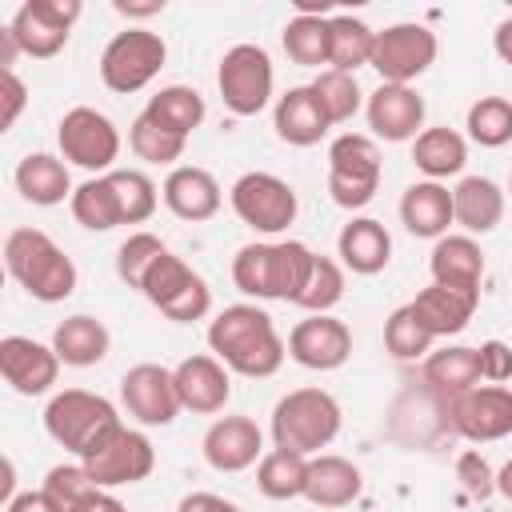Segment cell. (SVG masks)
Here are the masks:
<instances>
[{
  "mask_svg": "<svg viewBox=\"0 0 512 512\" xmlns=\"http://www.w3.org/2000/svg\"><path fill=\"white\" fill-rule=\"evenodd\" d=\"M424 384L440 404H452L456 396H464L480 384V352L468 344L428 352L424 356Z\"/></svg>",
  "mask_w": 512,
  "mask_h": 512,
  "instance_id": "27",
  "label": "cell"
},
{
  "mask_svg": "<svg viewBox=\"0 0 512 512\" xmlns=\"http://www.w3.org/2000/svg\"><path fill=\"white\" fill-rule=\"evenodd\" d=\"M432 332L424 328V320L416 316L412 304H400L388 320H384V348L396 356V360H420L432 352Z\"/></svg>",
  "mask_w": 512,
  "mask_h": 512,
  "instance_id": "41",
  "label": "cell"
},
{
  "mask_svg": "<svg viewBox=\"0 0 512 512\" xmlns=\"http://www.w3.org/2000/svg\"><path fill=\"white\" fill-rule=\"evenodd\" d=\"M0 376L20 396H44L60 376V356L52 344L32 336H4L0 340Z\"/></svg>",
  "mask_w": 512,
  "mask_h": 512,
  "instance_id": "19",
  "label": "cell"
},
{
  "mask_svg": "<svg viewBox=\"0 0 512 512\" xmlns=\"http://www.w3.org/2000/svg\"><path fill=\"white\" fill-rule=\"evenodd\" d=\"M204 460L216 472H244L264 456V436L252 416H220L204 432Z\"/></svg>",
  "mask_w": 512,
  "mask_h": 512,
  "instance_id": "21",
  "label": "cell"
},
{
  "mask_svg": "<svg viewBox=\"0 0 512 512\" xmlns=\"http://www.w3.org/2000/svg\"><path fill=\"white\" fill-rule=\"evenodd\" d=\"M140 292H144L168 320H176V324L204 320L208 308H212V288L204 284V276L192 272V268H188L180 256H172V252H164V256L148 268Z\"/></svg>",
  "mask_w": 512,
  "mask_h": 512,
  "instance_id": "9",
  "label": "cell"
},
{
  "mask_svg": "<svg viewBox=\"0 0 512 512\" xmlns=\"http://www.w3.org/2000/svg\"><path fill=\"white\" fill-rule=\"evenodd\" d=\"M372 136L388 144L416 140L424 132V96L412 84H380L364 104Z\"/></svg>",
  "mask_w": 512,
  "mask_h": 512,
  "instance_id": "18",
  "label": "cell"
},
{
  "mask_svg": "<svg viewBox=\"0 0 512 512\" xmlns=\"http://www.w3.org/2000/svg\"><path fill=\"white\" fill-rule=\"evenodd\" d=\"M68 208H72L76 224H84L88 232H108V228L124 224V216H120V200H116V188H112L108 172L84 180V184L72 192Z\"/></svg>",
  "mask_w": 512,
  "mask_h": 512,
  "instance_id": "37",
  "label": "cell"
},
{
  "mask_svg": "<svg viewBox=\"0 0 512 512\" xmlns=\"http://www.w3.org/2000/svg\"><path fill=\"white\" fill-rule=\"evenodd\" d=\"M416 308V316L424 320V328L432 336H456L468 328L476 304H480V292H468V288H448V284H428L416 292V300H408Z\"/></svg>",
  "mask_w": 512,
  "mask_h": 512,
  "instance_id": "28",
  "label": "cell"
},
{
  "mask_svg": "<svg viewBox=\"0 0 512 512\" xmlns=\"http://www.w3.org/2000/svg\"><path fill=\"white\" fill-rule=\"evenodd\" d=\"M184 136H176V132H168V128H160V124H152L144 112L128 124V148L136 152V160H144V164H176L180 156H184Z\"/></svg>",
  "mask_w": 512,
  "mask_h": 512,
  "instance_id": "43",
  "label": "cell"
},
{
  "mask_svg": "<svg viewBox=\"0 0 512 512\" xmlns=\"http://www.w3.org/2000/svg\"><path fill=\"white\" fill-rule=\"evenodd\" d=\"M84 512H128V508H124V504H120L112 492H96V500H92Z\"/></svg>",
  "mask_w": 512,
  "mask_h": 512,
  "instance_id": "55",
  "label": "cell"
},
{
  "mask_svg": "<svg viewBox=\"0 0 512 512\" xmlns=\"http://www.w3.org/2000/svg\"><path fill=\"white\" fill-rule=\"evenodd\" d=\"M468 136L480 144V148H500L512 140V100L504 96H480L472 108H468V120H464Z\"/></svg>",
  "mask_w": 512,
  "mask_h": 512,
  "instance_id": "42",
  "label": "cell"
},
{
  "mask_svg": "<svg viewBox=\"0 0 512 512\" xmlns=\"http://www.w3.org/2000/svg\"><path fill=\"white\" fill-rule=\"evenodd\" d=\"M272 124H276V136H280L284 144H292V148H312V144H320V140L328 136V128H332L328 116H324V108H320V100H316V92H312V84L288 88V92L276 100Z\"/></svg>",
  "mask_w": 512,
  "mask_h": 512,
  "instance_id": "23",
  "label": "cell"
},
{
  "mask_svg": "<svg viewBox=\"0 0 512 512\" xmlns=\"http://www.w3.org/2000/svg\"><path fill=\"white\" fill-rule=\"evenodd\" d=\"M372 48H376V32L348 12L328 16V68L336 72H352L360 64H372Z\"/></svg>",
  "mask_w": 512,
  "mask_h": 512,
  "instance_id": "33",
  "label": "cell"
},
{
  "mask_svg": "<svg viewBox=\"0 0 512 512\" xmlns=\"http://www.w3.org/2000/svg\"><path fill=\"white\" fill-rule=\"evenodd\" d=\"M120 400L128 408L132 420L148 424V428H164L176 420V412L184 408L180 404V392H176V376L172 368H160V364H136L124 372L120 380Z\"/></svg>",
  "mask_w": 512,
  "mask_h": 512,
  "instance_id": "16",
  "label": "cell"
},
{
  "mask_svg": "<svg viewBox=\"0 0 512 512\" xmlns=\"http://www.w3.org/2000/svg\"><path fill=\"white\" fill-rule=\"evenodd\" d=\"M428 268H432V284L480 292L484 252H480V244L472 236H440L436 248H432V256H428Z\"/></svg>",
  "mask_w": 512,
  "mask_h": 512,
  "instance_id": "31",
  "label": "cell"
},
{
  "mask_svg": "<svg viewBox=\"0 0 512 512\" xmlns=\"http://www.w3.org/2000/svg\"><path fill=\"white\" fill-rule=\"evenodd\" d=\"M272 84H276V72L260 44H232L220 56L216 88H220V100L228 112H236V116L264 112L272 100Z\"/></svg>",
  "mask_w": 512,
  "mask_h": 512,
  "instance_id": "8",
  "label": "cell"
},
{
  "mask_svg": "<svg viewBox=\"0 0 512 512\" xmlns=\"http://www.w3.org/2000/svg\"><path fill=\"white\" fill-rule=\"evenodd\" d=\"M40 492L56 504V512H84L96 500V492H104V488L88 476L84 464H56V468H48Z\"/></svg>",
  "mask_w": 512,
  "mask_h": 512,
  "instance_id": "39",
  "label": "cell"
},
{
  "mask_svg": "<svg viewBox=\"0 0 512 512\" xmlns=\"http://www.w3.org/2000/svg\"><path fill=\"white\" fill-rule=\"evenodd\" d=\"M24 104H28L24 80H20L12 68H4V72H0V132H8V128L16 124V116L24 112Z\"/></svg>",
  "mask_w": 512,
  "mask_h": 512,
  "instance_id": "48",
  "label": "cell"
},
{
  "mask_svg": "<svg viewBox=\"0 0 512 512\" xmlns=\"http://www.w3.org/2000/svg\"><path fill=\"white\" fill-rule=\"evenodd\" d=\"M108 328L96 320V316H68L64 324H56L52 332V348L60 356V364H72V368H88V364H100L108 356Z\"/></svg>",
  "mask_w": 512,
  "mask_h": 512,
  "instance_id": "32",
  "label": "cell"
},
{
  "mask_svg": "<svg viewBox=\"0 0 512 512\" xmlns=\"http://www.w3.org/2000/svg\"><path fill=\"white\" fill-rule=\"evenodd\" d=\"M164 60H168V44H164L160 32L124 28L100 52V80L112 92H140L156 80Z\"/></svg>",
  "mask_w": 512,
  "mask_h": 512,
  "instance_id": "7",
  "label": "cell"
},
{
  "mask_svg": "<svg viewBox=\"0 0 512 512\" xmlns=\"http://www.w3.org/2000/svg\"><path fill=\"white\" fill-rule=\"evenodd\" d=\"M284 52L292 64H304V68L328 64V16L324 12H296L284 24Z\"/></svg>",
  "mask_w": 512,
  "mask_h": 512,
  "instance_id": "38",
  "label": "cell"
},
{
  "mask_svg": "<svg viewBox=\"0 0 512 512\" xmlns=\"http://www.w3.org/2000/svg\"><path fill=\"white\" fill-rule=\"evenodd\" d=\"M56 144H60V156L84 172H112L116 156H120V132L116 124L88 108V104H76L60 116V128H56Z\"/></svg>",
  "mask_w": 512,
  "mask_h": 512,
  "instance_id": "10",
  "label": "cell"
},
{
  "mask_svg": "<svg viewBox=\"0 0 512 512\" xmlns=\"http://www.w3.org/2000/svg\"><path fill=\"white\" fill-rule=\"evenodd\" d=\"M164 204L172 216L180 220H212L220 212V184L208 168H196V164H180L168 172L164 188H160Z\"/></svg>",
  "mask_w": 512,
  "mask_h": 512,
  "instance_id": "22",
  "label": "cell"
},
{
  "mask_svg": "<svg viewBox=\"0 0 512 512\" xmlns=\"http://www.w3.org/2000/svg\"><path fill=\"white\" fill-rule=\"evenodd\" d=\"M452 216L464 236H484L504 220V192L488 176H464L452 188Z\"/></svg>",
  "mask_w": 512,
  "mask_h": 512,
  "instance_id": "29",
  "label": "cell"
},
{
  "mask_svg": "<svg viewBox=\"0 0 512 512\" xmlns=\"http://www.w3.org/2000/svg\"><path fill=\"white\" fill-rule=\"evenodd\" d=\"M144 116L152 124H160V128H168V132L188 140L200 128V120H204V96L196 88H188V84H168L156 96H148Z\"/></svg>",
  "mask_w": 512,
  "mask_h": 512,
  "instance_id": "35",
  "label": "cell"
},
{
  "mask_svg": "<svg viewBox=\"0 0 512 512\" xmlns=\"http://www.w3.org/2000/svg\"><path fill=\"white\" fill-rule=\"evenodd\" d=\"M88 476L100 484V488H120V484H136L144 480L152 468H156V448L144 432L120 424L116 432H108L84 460Z\"/></svg>",
  "mask_w": 512,
  "mask_h": 512,
  "instance_id": "13",
  "label": "cell"
},
{
  "mask_svg": "<svg viewBox=\"0 0 512 512\" xmlns=\"http://www.w3.org/2000/svg\"><path fill=\"white\" fill-rule=\"evenodd\" d=\"M108 180H112V188H116L124 224H144V220L156 212V184H152L144 172H136V168H112Z\"/></svg>",
  "mask_w": 512,
  "mask_h": 512,
  "instance_id": "45",
  "label": "cell"
},
{
  "mask_svg": "<svg viewBox=\"0 0 512 512\" xmlns=\"http://www.w3.org/2000/svg\"><path fill=\"white\" fill-rule=\"evenodd\" d=\"M120 16H156V12H164V0H152V4H128V0H116L112 4Z\"/></svg>",
  "mask_w": 512,
  "mask_h": 512,
  "instance_id": "53",
  "label": "cell"
},
{
  "mask_svg": "<svg viewBox=\"0 0 512 512\" xmlns=\"http://www.w3.org/2000/svg\"><path fill=\"white\" fill-rule=\"evenodd\" d=\"M400 220L420 240L448 236V224H456V216H452V192L440 180H416V184H408L404 196H400Z\"/></svg>",
  "mask_w": 512,
  "mask_h": 512,
  "instance_id": "24",
  "label": "cell"
},
{
  "mask_svg": "<svg viewBox=\"0 0 512 512\" xmlns=\"http://www.w3.org/2000/svg\"><path fill=\"white\" fill-rule=\"evenodd\" d=\"M16 52H20V44L12 40V32H8V28H0V72H4V68H12Z\"/></svg>",
  "mask_w": 512,
  "mask_h": 512,
  "instance_id": "54",
  "label": "cell"
},
{
  "mask_svg": "<svg viewBox=\"0 0 512 512\" xmlns=\"http://www.w3.org/2000/svg\"><path fill=\"white\" fill-rule=\"evenodd\" d=\"M412 160L428 180L456 176L468 164V140L456 128H424L412 140Z\"/></svg>",
  "mask_w": 512,
  "mask_h": 512,
  "instance_id": "34",
  "label": "cell"
},
{
  "mask_svg": "<svg viewBox=\"0 0 512 512\" xmlns=\"http://www.w3.org/2000/svg\"><path fill=\"white\" fill-rule=\"evenodd\" d=\"M312 92H316V100H320L328 124L352 120V116L360 112V104H364V92H360L356 76H352V72H336V68H324V72L312 80Z\"/></svg>",
  "mask_w": 512,
  "mask_h": 512,
  "instance_id": "40",
  "label": "cell"
},
{
  "mask_svg": "<svg viewBox=\"0 0 512 512\" xmlns=\"http://www.w3.org/2000/svg\"><path fill=\"white\" fill-rule=\"evenodd\" d=\"M336 252H340V264L352 268L356 276H376L388 268L392 260V236L380 220L372 216H356L340 228L336 236Z\"/></svg>",
  "mask_w": 512,
  "mask_h": 512,
  "instance_id": "25",
  "label": "cell"
},
{
  "mask_svg": "<svg viewBox=\"0 0 512 512\" xmlns=\"http://www.w3.org/2000/svg\"><path fill=\"white\" fill-rule=\"evenodd\" d=\"M340 296H344V268L332 256H316L312 272H308V280L292 304H300L308 312H332L340 304Z\"/></svg>",
  "mask_w": 512,
  "mask_h": 512,
  "instance_id": "44",
  "label": "cell"
},
{
  "mask_svg": "<svg viewBox=\"0 0 512 512\" xmlns=\"http://www.w3.org/2000/svg\"><path fill=\"white\" fill-rule=\"evenodd\" d=\"M176 376V392H180V404L188 412H200V416H212V412H224L228 396H232V376L228 368L208 356V352H196L188 360H180L172 368Z\"/></svg>",
  "mask_w": 512,
  "mask_h": 512,
  "instance_id": "20",
  "label": "cell"
},
{
  "mask_svg": "<svg viewBox=\"0 0 512 512\" xmlns=\"http://www.w3.org/2000/svg\"><path fill=\"white\" fill-rule=\"evenodd\" d=\"M476 352H480V380L488 384L512 380V348L504 340H484Z\"/></svg>",
  "mask_w": 512,
  "mask_h": 512,
  "instance_id": "49",
  "label": "cell"
},
{
  "mask_svg": "<svg viewBox=\"0 0 512 512\" xmlns=\"http://www.w3.org/2000/svg\"><path fill=\"white\" fill-rule=\"evenodd\" d=\"M364 492V476L352 460L320 452L308 460V480H304V500L316 508H344Z\"/></svg>",
  "mask_w": 512,
  "mask_h": 512,
  "instance_id": "26",
  "label": "cell"
},
{
  "mask_svg": "<svg viewBox=\"0 0 512 512\" xmlns=\"http://www.w3.org/2000/svg\"><path fill=\"white\" fill-rule=\"evenodd\" d=\"M380 148L364 132H344L328 144V192L340 208H364L380 188Z\"/></svg>",
  "mask_w": 512,
  "mask_h": 512,
  "instance_id": "6",
  "label": "cell"
},
{
  "mask_svg": "<svg viewBox=\"0 0 512 512\" xmlns=\"http://www.w3.org/2000/svg\"><path fill=\"white\" fill-rule=\"evenodd\" d=\"M176 512H240L232 500H224V496H216V492H188L180 504H176Z\"/></svg>",
  "mask_w": 512,
  "mask_h": 512,
  "instance_id": "50",
  "label": "cell"
},
{
  "mask_svg": "<svg viewBox=\"0 0 512 512\" xmlns=\"http://www.w3.org/2000/svg\"><path fill=\"white\" fill-rule=\"evenodd\" d=\"M496 492L512 500V460H508V464H504V468L496 472Z\"/></svg>",
  "mask_w": 512,
  "mask_h": 512,
  "instance_id": "56",
  "label": "cell"
},
{
  "mask_svg": "<svg viewBox=\"0 0 512 512\" xmlns=\"http://www.w3.org/2000/svg\"><path fill=\"white\" fill-rule=\"evenodd\" d=\"M316 252L300 240H276V244H244L232 260V280L244 296L256 300H296Z\"/></svg>",
  "mask_w": 512,
  "mask_h": 512,
  "instance_id": "3",
  "label": "cell"
},
{
  "mask_svg": "<svg viewBox=\"0 0 512 512\" xmlns=\"http://www.w3.org/2000/svg\"><path fill=\"white\" fill-rule=\"evenodd\" d=\"M492 48H496V56H500L504 64H512V16H504V20L496 24V32H492Z\"/></svg>",
  "mask_w": 512,
  "mask_h": 512,
  "instance_id": "52",
  "label": "cell"
},
{
  "mask_svg": "<svg viewBox=\"0 0 512 512\" xmlns=\"http://www.w3.org/2000/svg\"><path fill=\"white\" fill-rule=\"evenodd\" d=\"M80 12H84L80 0H28L16 8L8 32L24 56L48 60L68 44V32L80 20Z\"/></svg>",
  "mask_w": 512,
  "mask_h": 512,
  "instance_id": "12",
  "label": "cell"
},
{
  "mask_svg": "<svg viewBox=\"0 0 512 512\" xmlns=\"http://www.w3.org/2000/svg\"><path fill=\"white\" fill-rule=\"evenodd\" d=\"M16 192L28 200V204H40V208H52L60 200H72V176H68V164L52 152H28L20 164H16Z\"/></svg>",
  "mask_w": 512,
  "mask_h": 512,
  "instance_id": "30",
  "label": "cell"
},
{
  "mask_svg": "<svg viewBox=\"0 0 512 512\" xmlns=\"http://www.w3.org/2000/svg\"><path fill=\"white\" fill-rule=\"evenodd\" d=\"M164 252H168V248H164L160 236H152V232H132V236L116 248V276H120L128 288H140L144 276H148V268H152Z\"/></svg>",
  "mask_w": 512,
  "mask_h": 512,
  "instance_id": "46",
  "label": "cell"
},
{
  "mask_svg": "<svg viewBox=\"0 0 512 512\" xmlns=\"http://www.w3.org/2000/svg\"><path fill=\"white\" fill-rule=\"evenodd\" d=\"M436 60V32L424 24H392L384 32H376V48H372V68L380 72L384 84H412L416 76H424Z\"/></svg>",
  "mask_w": 512,
  "mask_h": 512,
  "instance_id": "14",
  "label": "cell"
},
{
  "mask_svg": "<svg viewBox=\"0 0 512 512\" xmlns=\"http://www.w3.org/2000/svg\"><path fill=\"white\" fill-rule=\"evenodd\" d=\"M456 480L464 484V492H468L472 500H484V496L496 492V472L488 468V460H484L480 452H460V460H456Z\"/></svg>",
  "mask_w": 512,
  "mask_h": 512,
  "instance_id": "47",
  "label": "cell"
},
{
  "mask_svg": "<svg viewBox=\"0 0 512 512\" xmlns=\"http://www.w3.org/2000/svg\"><path fill=\"white\" fill-rule=\"evenodd\" d=\"M508 192H512V176H508Z\"/></svg>",
  "mask_w": 512,
  "mask_h": 512,
  "instance_id": "57",
  "label": "cell"
},
{
  "mask_svg": "<svg viewBox=\"0 0 512 512\" xmlns=\"http://www.w3.org/2000/svg\"><path fill=\"white\" fill-rule=\"evenodd\" d=\"M288 356L300 368L312 372H332L352 356V332L344 320L328 316V312H312L308 320H300L288 332Z\"/></svg>",
  "mask_w": 512,
  "mask_h": 512,
  "instance_id": "17",
  "label": "cell"
},
{
  "mask_svg": "<svg viewBox=\"0 0 512 512\" xmlns=\"http://www.w3.org/2000/svg\"><path fill=\"white\" fill-rule=\"evenodd\" d=\"M4 512H56V504H52L44 492H16V496L4 504Z\"/></svg>",
  "mask_w": 512,
  "mask_h": 512,
  "instance_id": "51",
  "label": "cell"
},
{
  "mask_svg": "<svg viewBox=\"0 0 512 512\" xmlns=\"http://www.w3.org/2000/svg\"><path fill=\"white\" fill-rule=\"evenodd\" d=\"M4 268L40 304H56L76 292L72 256H64V248L40 228H12L4 236Z\"/></svg>",
  "mask_w": 512,
  "mask_h": 512,
  "instance_id": "2",
  "label": "cell"
},
{
  "mask_svg": "<svg viewBox=\"0 0 512 512\" xmlns=\"http://www.w3.org/2000/svg\"><path fill=\"white\" fill-rule=\"evenodd\" d=\"M44 428L60 448H68V452H76L84 460L108 432L120 428V412H116L112 400H104V396H96L88 388H64V392H56L48 400Z\"/></svg>",
  "mask_w": 512,
  "mask_h": 512,
  "instance_id": "5",
  "label": "cell"
},
{
  "mask_svg": "<svg viewBox=\"0 0 512 512\" xmlns=\"http://www.w3.org/2000/svg\"><path fill=\"white\" fill-rule=\"evenodd\" d=\"M228 200H232V212L248 228L264 232V236L284 232L296 220V212H300V200H296L292 184L280 180V176H272V172H244L232 184Z\"/></svg>",
  "mask_w": 512,
  "mask_h": 512,
  "instance_id": "11",
  "label": "cell"
},
{
  "mask_svg": "<svg viewBox=\"0 0 512 512\" xmlns=\"http://www.w3.org/2000/svg\"><path fill=\"white\" fill-rule=\"evenodd\" d=\"M208 348L228 372L256 380L280 372L288 356V344L280 340L272 316L256 304H228L224 312H216V320L208 324Z\"/></svg>",
  "mask_w": 512,
  "mask_h": 512,
  "instance_id": "1",
  "label": "cell"
},
{
  "mask_svg": "<svg viewBox=\"0 0 512 512\" xmlns=\"http://www.w3.org/2000/svg\"><path fill=\"white\" fill-rule=\"evenodd\" d=\"M444 412H448V424L472 444L512 436V388L504 384H476L472 392L444 404Z\"/></svg>",
  "mask_w": 512,
  "mask_h": 512,
  "instance_id": "15",
  "label": "cell"
},
{
  "mask_svg": "<svg viewBox=\"0 0 512 512\" xmlns=\"http://www.w3.org/2000/svg\"><path fill=\"white\" fill-rule=\"evenodd\" d=\"M340 404L324 388H292L288 396L276 400L272 408V440L276 448L300 452V456H320L340 432Z\"/></svg>",
  "mask_w": 512,
  "mask_h": 512,
  "instance_id": "4",
  "label": "cell"
},
{
  "mask_svg": "<svg viewBox=\"0 0 512 512\" xmlns=\"http://www.w3.org/2000/svg\"><path fill=\"white\" fill-rule=\"evenodd\" d=\"M304 480H308V456H300V452L272 448L256 464V488L268 500H296V496H304Z\"/></svg>",
  "mask_w": 512,
  "mask_h": 512,
  "instance_id": "36",
  "label": "cell"
}]
</instances>
